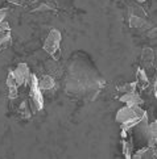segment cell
I'll use <instances>...</instances> for the list:
<instances>
[{
  "label": "cell",
  "mask_w": 157,
  "mask_h": 159,
  "mask_svg": "<svg viewBox=\"0 0 157 159\" xmlns=\"http://www.w3.org/2000/svg\"><path fill=\"white\" fill-rule=\"evenodd\" d=\"M7 13H8V9L7 8H0V24L5 20L7 17Z\"/></svg>",
  "instance_id": "cell-15"
},
{
  "label": "cell",
  "mask_w": 157,
  "mask_h": 159,
  "mask_svg": "<svg viewBox=\"0 0 157 159\" xmlns=\"http://www.w3.org/2000/svg\"><path fill=\"white\" fill-rule=\"evenodd\" d=\"M120 101H123L126 105H141L144 103V100L140 98L139 93L136 91H132V92H127V93H123Z\"/></svg>",
  "instance_id": "cell-8"
},
{
  "label": "cell",
  "mask_w": 157,
  "mask_h": 159,
  "mask_svg": "<svg viewBox=\"0 0 157 159\" xmlns=\"http://www.w3.org/2000/svg\"><path fill=\"white\" fill-rule=\"evenodd\" d=\"M137 2H144V0H137Z\"/></svg>",
  "instance_id": "cell-16"
},
{
  "label": "cell",
  "mask_w": 157,
  "mask_h": 159,
  "mask_svg": "<svg viewBox=\"0 0 157 159\" xmlns=\"http://www.w3.org/2000/svg\"><path fill=\"white\" fill-rule=\"evenodd\" d=\"M104 87V79L85 55H75L65 72V91L78 99L95 100Z\"/></svg>",
  "instance_id": "cell-1"
},
{
  "label": "cell",
  "mask_w": 157,
  "mask_h": 159,
  "mask_svg": "<svg viewBox=\"0 0 157 159\" xmlns=\"http://www.w3.org/2000/svg\"><path fill=\"white\" fill-rule=\"evenodd\" d=\"M11 42H12V38H11V28L7 21H3L0 24V52L4 49H7Z\"/></svg>",
  "instance_id": "cell-7"
},
{
  "label": "cell",
  "mask_w": 157,
  "mask_h": 159,
  "mask_svg": "<svg viewBox=\"0 0 157 159\" xmlns=\"http://www.w3.org/2000/svg\"><path fill=\"white\" fill-rule=\"evenodd\" d=\"M141 59L144 63H148V65H152L153 63V61H155V52L152 49H144L143 50V54H141Z\"/></svg>",
  "instance_id": "cell-12"
},
{
  "label": "cell",
  "mask_w": 157,
  "mask_h": 159,
  "mask_svg": "<svg viewBox=\"0 0 157 159\" xmlns=\"http://www.w3.org/2000/svg\"><path fill=\"white\" fill-rule=\"evenodd\" d=\"M136 79H137L136 84H137V86H140V88H141V89H145V88L149 86L148 76H147V74H145V71H144L143 69H139V70H137Z\"/></svg>",
  "instance_id": "cell-11"
},
{
  "label": "cell",
  "mask_w": 157,
  "mask_h": 159,
  "mask_svg": "<svg viewBox=\"0 0 157 159\" xmlns=\"http://www.w3.org/2000/svg\"><path fill=\"white\" fill-rule=\"evenodd\" d=\"M135 159H149V158H156V146H147L144 149H140L136 154L132 155Z\"/></svg>",
  "instance_id": "cell-10"
},
{
  "label": "cell",
  "mask_w": 157,
  "mask_h": 159,
  "mask_svg": "<svg viewBox=\"0 0 157 159\" xmlns=\"http://www.w3.org/2000/svg\"><path fill=\"white\" fill-rule=\"evenodd\" d=\"M9 3L12 4H19V5H25V4H32L35 3L36 0H8Z\"/></svg>",
  "instance_id": "cell-14"
},
{
  "label": "cell",
  "mask_w": 157,
  "mask_h": 159,
  "mask_svg": "<svg viewBox=\"0 0 157 159\" xmlns=\"http://www.w3.org/2000/svg\"><path fill=\"white\" fill-rule=\"evenodd\" d=\"M37 83H38V88L42 92L44 91H50L55 87V79L52 75H42L41 78H37Z\"/></svg>",
  "instance_id": "cell-9"
},
{
  "label": "cell",
  "mask_w": 157,
  "mask_h": 159,
  "mask_svg": "<svg viewBox=\"0 0 157 159\" xmlns=\"http://www.w3.org/2000/svg\"><path fill=\"white\" fill-rule=\"evenodd\" d=\"M59 45H61V33L57 29H52L44 42V50L52 57L53 59L58 61L59 55H61Z\"/></svg>",
  "instance_id": "cell-4"
},
{
  "label": "cell",
  "mask_w": 157,
  "mask_h": 159,
  "mask_svg": "<svg viewBox=\"0 0 157 159\" xmlns=\"http://www.w3.org/2000/svg\"><path fill=\"white\" fill-rule=\"evenodd\" d=\"M147 115V112L141 109L140 105H126L124 108L119 109L116 113V121L121 125V130L128 132L132 129L141 118Z\"/></svg>",
  "instance_id": "cell-2"
},
{
  "label": "cell",
  "mask_w": 157,
  "mask_h": 159,
  "mask_svg": "<svg viewBox=\"0 0 157 159\" xmlns=\"http://www.w3.org/2000/svg\"><path fill=\"white\" fill-rule=\"evenodd\" d=\"M26 87H28V101H29L32 113L41 111L44 107V98H42V91L38 88L36 75H32L31 74V78H29V82H28Z\"/></svg>",
  "instance_id": "cell-3"
},
{
  "label": "cell",
  "mask_w": 157,
  "mask_h": 159,
  "mask_svg": "<svg viewBox=\"0 0 157 159\" xmlns=\"http://www.w3.org/2000/svg\"><path fill=\"white\" fill-rule=\"evenodd\" d=\"M12 74V76L15 79L16 84H17L19 89L21 87H26L28 82H29V78H31V72H29V69H28V66L25 63H20L16 66V69L11 71Z\"/></svg>",
  "instance_id": "cell-5"
},
{
  "label": "cell",
  "mask_w": 157,
  "mask_h": 159,
  "mask_svg": "<svg viewBox=\"0 0 157 159\" xmlns=\"http://www.w3.org/2000/svg\"><path fill=\"white\" fill-rule=\"evenodd\" d=\"M130 25L131 28H144L147 25V15L141 7H133L130 11Z\"/></svg>",
  "instance_id": "cell-6"
},
{
  "label": "cell",
  "mask_w": 157,
  "mask_h": 159,
  "mask_svg": "<svg viewBox=\"0 0 157 159\" xmlns=\"http://www.w3.org/2000/svg\"><path fill=\"white\" fill-rule=\"evenodd\" d=\"M133 149V145L131 143L128 139H123V152H124L126 158H131L132 154H131V150Z\"/></svg>",
  "instance_id": "cell-13"
}]
</instances>
